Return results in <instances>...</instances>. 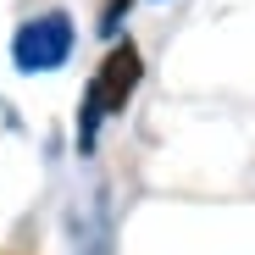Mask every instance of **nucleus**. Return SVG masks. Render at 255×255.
I'll return each mask as SVG.
<instances>
[{"mask_svg":"<svg viewBox=\"0 0 255 255\" xmlns=\"http://www.w3.org/2000/svg\"><path fill=\"white\" fill-rule=\"evenodd\" d=\"M139 78H144L139 45H128V39H122V45L100 61V72L89 78V95H83V122H78V150H89V144H95V128H100L106 117H117L128 100H133Z\"/></svg>","mask_w":255,"mask_h":255,"instance_id":"obj_1","label":"nucleus"},{"mask_svg":"<svg viewBox=\"0 0 255 255\" xmlns=\"http://www.w3.org/2000/svg\"><path fill=\"white\" fill-rule=\"evenodd\" d=\"M67 56H72V22L61 11H45V17L22 22L17 39H11V61L22 72H56Z\"/></svg>","mask_w":255,"mask_h":255,"instance_id":"obj_2","label":"nucleus"},{"mask_svg":"<svg viewBox=\"0 0 255 255\" xmlns=\"http://www.w3.org/2000/svg\"><path fill=\"white\" fill-rule=\"evenodd\" d=\"M117 17H128V0H111L106 17H100V28H106V33H117Z\"/></svg>","mask_w":255,"mask_h":255,"instance_id":"obj_3","label":"nucleus"}]
</instances>
